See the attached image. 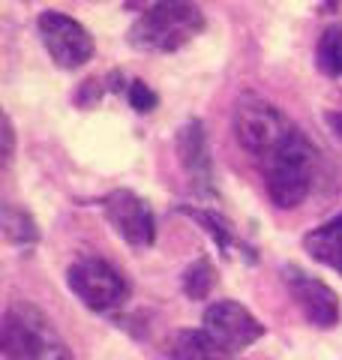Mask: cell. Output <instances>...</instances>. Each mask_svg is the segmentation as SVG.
<instances>
[{
    "instance_id": "e0dca14e",
    "label": "cell",
    "mask_w": 342,
    "mask_h": 360,
    "mask_svg": "<svg viewBox=\"0 0 342 360\" xmlns=\"http://www.w3.org/2000/svg\"><path fill=\"white\" fill-rule=\"evenodd\" d=\"M13 153H15V129L9 115H4V165L13 162Z\"/></svg>"
},
{
    "instance_id": "8fae6325",
    "label": "cell",
    "mask_w": 342,
    "mask_h": 360,
    "mask_svg": "<svg viewBox=\"0 0 342 360\" xmlns=\"http://www.w3.org/2000/svg\"><path fill=\"white\" fill-rule=\"evenodd\" d=\"M303 246L315 262H322L324 267L336 270L342 276V213L334 219H327L324 225H318L303 238Z\"/></svg>"
},
{
    "instance_id": "7c38bea8",
    "label": "cell",
    "mask_w": 342,
    "mask_h": 360,
    "mask_svg": "<svg viewBox=\"0 0 342 360\" xmlns=\"http://www.w3.org/2000/svg\"><path fill=\"white\" fill-rule=\"evenodd\" d=\"M171 360H232V352L213 342L204 330H180L171 342Z\"/></svg>"
},
{
    "instance_id": "9c48e42d",
    "label": "cell",
    "mask_w": 342,
    "mask_h": 360,
    "mask_svg": "<svg viewBox=\"0 0 342 360\" xmlns=\"http://www.w3.org/2000/svg\"><path fill=\"white\" fill-rule=\"evenodd\" d=\"M282 279H285V285H289L294 303L300 307V312L306 315V321L310 324L327 330V328H334V324L339 321V297H336L334 288L322 283V279L303 274V270L294 267V264L282 267Z\"/></svg>"
},
{
    "instance_id": "277c9868",
    "label": "cell",
    "mask_w": 342,
    "mask_h": 360,
    "mask_svg": "<svg viewBox=\"0 0 342 360\" xmlns=\"http://www.w3.org/2000/svg\"><path fill=\"white\" fill-rule=\"evenodd\" d=\"M232 127H234L237 144H241L255 162H265L273 150H279L282 144L298 132V127H294L270 99L258 96V94H243L237 99Z\"/></svg>"
},
{
    "instance_id": "2e32d148",
    "label": "cell",
    "mask_w": 342,
    "mask_h": 360,
    "mask_svg": "<svg viewBox=\"0 0 342 360\" xmlns=\"http://www.w3.org/2000/svg\"><path fill=\"white\" fill-rule=\"evenodd\" d=\"M129 105L135 111H141V115H147V111H153L159 105V96L144 82H132L129 84Z\"/></svg>"
},
{
    "instance_id": "3957f363",
    "label": "cell",
    "mask_w": 342,
    "mask_h": 360,
    "mask_svg": "<svg viewBox=\"0 0 342 360\" xmlns=\"http://www.w3.org/2000/svg\"><path fill=\"white\" fill-rule=\"evenodd\" d=\"M204 30V15L192 4H153L132 21L127 39L135 51L171 54Z\"/></svg>"
},
{
    "instance_id": "5bb4252c",
    "label": "cell",
    "mask_w": 342,
    "mask_h": 360,
    "mask_svg": "<svg viewBox=\"0 0 342 360\" xmlns=\"http://www.w3.org/2000/svg\"><path fill=\"white\" fill-rule=\"evenodd\" d=\"M315 63L327 78H342V25H334L322 33L315 45Z\"/></svg>"
},
{
    "instance_id": "5b68a950",
    "label": "cell",
    "mask_w": 342,
    "mask_h": 360,
    "mask_svg": "<svg viewBox=\"0 0 342 360\" xmlns=\"http://www.w3.org/2000/svg\"><path fill=\"white\" fill-rule=\"evenodd\" d=\"M70 291L94 312L120 309L129 300V283L114 264L99 255H82L66 270Z\"/></svg>"
},
{
    "instance_id": "7a4b0ae2",
    "label": "cell",
    "mask_w": 342,
    "mask_h": 360,
    "mask_svg": "<svg viewBox=\"0 0 342 360\" xmlns=\"http://www.w3.org/2000/svg\"><path fill=\"white\" fill-rule=\"evenodd\" d=\"M261 165L265 174L267 195L277 207L291 210L300 207L306 195L312 193V180H315V148L310 139L298 129L279 150H273Z\"/></svg>"
},
{
    "instance_id": "ba28073f",
    "label": "cell",
    "mask_w": 342,
    "mask_h": 360,
    "mask_svg": "<svg viewBox=\"0 0 342 360\" xmlns=\"http://www.w3.org/2000/svg\"><path fill=\"white\" fill-rule=\"evenodd\" d=\"M102 210L111 222V229L120 234L129 246H151L156 240V219H153V210L151 205L135 195L132 189H114L102 198Z\"/></svg>"
},
{
    "instance_id": "9a60e30c",
    "label": "cell",
    "mask_w": 342,
    "mask_h": 360,
    "mask_svg": "<svg viewBox=\"0 0 342 360\" xmlns=\"http://www.w3.org/2000/svg\"><path fill=\"white\" fill-rule=\"evenodd\" d=\"M213 283H216V274H213V267H210L208 258H198V262L189 264L186 274H184V291L192 300H204V297H208Z\"/></svg>"
},
{
    "instance_id": "4fadbf2b",
    "label": "cell",
    "mask_w": 342,
    "mask_h": 360,
    "mask_svg": "<svg viewBox=\"0 0 342 360\" xmlns=\"http://www.w3.org/2000/svg\"><path fill=\"white\" fill-rule=\"evenodd\" d=\"M4 238L13 246H25V250L39 240V229L33 222V217L25 207L13 205V201L4 205Z\"/></svg>"
},
{
    "instance_id": "6da1fadb",
    "label": "cell",
    "mask_w": 342,
    "mask_h": 360,
    "mask_svg": "<svg viewBox=\"0 0 342 360\" xmlns=\"http://www.w3.org/2000/svg\"><path fill=\"white\" fill-rule=\"evenodd\" d=\"M0 348L9 360H75L51 321L27 300H13L0 324Z\"/></svg>"
},
{
    "instance_id": "ac0fdd59",
    "label": "cell",
    "mask_w": 342,
    "mask_h": 360,
    "mask_svg": "<svg viewBox=\"0 0 342 360\" xmlns=\"http://www.w3.org/2000/svg\"><path fill=\"white\" fill-rule=\"evenodd\" d=\"M324 120H327V127L334 129V132L339 135V139H342V111H327Z\"/></svg>"
},
{
    "instance_id": "52a82bcc",
    "label": "cell",
    "mask_w": 342,
    "mask_h": 360,
    "mask_svg": "<svg viewBox=\"0 0 342 360\" xmlns=\"http://www.w3.org/2000/svg\"><path fill=\"white\" fill-rule=\"evenodd\" d=\"M201 324H204L201 330L232 354L246 352L249 345H255L261 336H265V324L237 300H213L210 307L204 309Z\"/></svg>"
},
{
    "instance_id": "30bf717a",
    "label": "cell",
    "mask_w": 342,
    "mask_h": 360,
    "mask_svg": "<svg viewBox=\"0 0 342 360\" xmlns=\"http://www.w3.org/2000/svg\"><path fill=\"white\" fill-rule=\"evenodd\" d=\"M177 160L184 165L192 189L198 195H213V160L201 120H186L177 129Z\"/></svg>"
},
{
    "instance_id": "8992f818",
    "label": "cell",
    "mask_w": 342,
    "mask_h": 360,
    "mask_svg": "<svg viewBox=\"0 0 342 360\" xmlns=\"http://www.w3.org/2000/svg\"><path fill=\"white\" fill-rule=\"evenodd\" d=\"M37 30H39L45 51L51 54V60L61 70H78V66H84L94 58V49H96L94 37L72 15L57 13V9H45L37 18Z\"/></svg>"
}]
</instances>
